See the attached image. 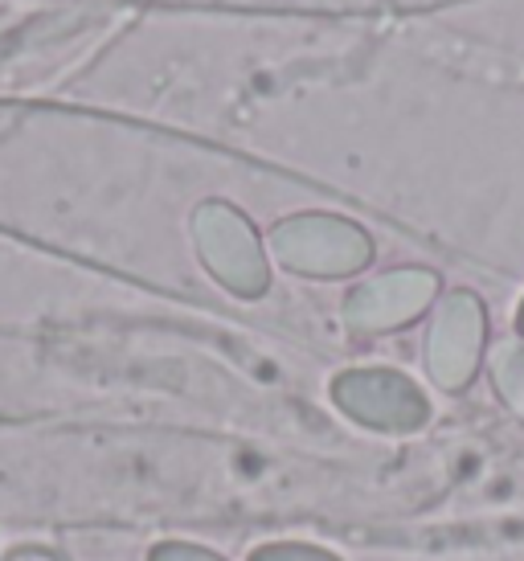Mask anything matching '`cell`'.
Masks as SVG:
<instances>
[{"instance_id": "obj_7", "label": "cell", "mask_w": 524, "mask_h": 561, "mask_svg": "<svg viewBox=\"0 0 524 561\" xmlns=\"http://www.w3.org/2000/svg\"><path fill=\"white\" fill-rule=\"evenodd\" d=\"M250 561H340L328 549L316 546H292V541H275V546H262L250 553Z\"/></svg>"}, {"instance_id": "obj_1", "label": "cell", "mask_w": 524, "mask_h": 561, "mask_svg": "<svg viewBox=\"0 0 524 561\" xmlns=\"http://www.w3.org/2000/svg\"><path fill=\"white\" fill-rule=\"evenodd\" d=\"M271 250L292 275L308 279H340L369 266V234L349 218L337 214H295L271 230Z\"/></svg>"}, {"instance_id": "obj_3", "label": "cell", "mask_w": 524, "mask_h": 561, "mask_svg": "<svg viewBox=\"0 0 524 561\" xmlns=\"http://www.w3.org/2000/svg\"><path fill=\"white\" fill-rule=\"evenodd\" d=\"M483 336H488V316H483L476 291H451L434 304L422 360L438 390L455 393L471 386L479 360H483Z\"/></svg>"}, {"instance_id": "obj_4", "label": "cell", "mask_w": 524, "mask_h": 561, "mask_svg": "<svg viewBox=\"0 0 524 561\" xmlns=\"http://www.w3.org/2000/svg\"><path fill=\"white\" fill-rule=\"evenodd\" d=\"M332 402L349 414L353 422L369 426V431H386V435H406L418 431L431 419V402L418 390L414 381L398 369H349L332 381Z\"/></svg>"}, {"instance_id": "obj_6", "label": "cell", "mask_w": 524, "mask_h": 561, "mask_svg": "<svg viewBox=\"0 0 524 561\" xmlns=\"http://www.w3.org/2000/svg\"><path fill=\"white\" fill-rule=\"evenodd\" d=\"M492 381L500 402L524 422V341H500L492 348Z\"/></svg>"}, {"instance_id": "obj_2", "label": "cell", "mask_w": 524, "mask_h": 561, "mask_svg": "<svg viewBox=\"0 0 524 561\" xmlns=\"http://www.w3.org/2000/svg\"><path fill=\"white\" fill-rule=\"evenodd\" d=\"M193 238H197L201 263L209 266L217 283H226L233 296H262L271 271L262 254V238L250 226L247 214H238L226 202H205L193 214Z\"/></svg>"}, {"instance_id": "obj_8", "label": "cell", "mask_w": 524, "mask_h": 561, "mask_svg": "<svg viewBox=\"0 0 524 561\" xmlns=\"http://www.w3.org/2000/svg\"><path fill=\"white\" fill-rule=\"evenodd\" d=\"M152 561H221L217 553H209V549H193V546H164L156 549Z\"/></svg>"}, {"instance_id": "obj_5", "label": "cell", "mask_w": 524, "mask_h": 561, "mask_svg": "<svg viewBox=\"0 0 524 561\" xmlns=\"http://www.w3.org/2000/svg\"><path fill=\"white\" fill-rule=\"evenodd\" d=\"M438 296V275L422 266H401L386 271L377 279H365L344 299V328L356 336H377L394 328L410 324L426 312Z\"/></svg>"}, {"instance_id": "obj_9", "label": "cell", "mask_w": 524, "mask_h": 561, "mask_svg": "<svg viewBox=\"0 0 524 561\" xmlns=\"http://www.w3.org/2000/svg\"><path fill=\"white\" fill-rule=\"evenodd\" d=\"M516 328H521V341H524V304H521V316H516Z\"/></svg>"}]
</instances>
